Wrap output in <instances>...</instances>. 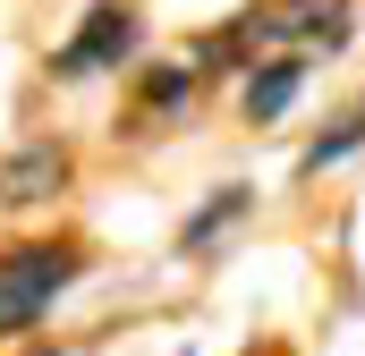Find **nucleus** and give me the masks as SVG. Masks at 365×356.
Masks as SVG:
<instances>
[{"instance_id":"obj_1","label":"nucleus","mask_w":365,"mask_h":356,"mask_svg":"<svg viewBox=\"0 0 365 356\" xmlns=\"http://www.w3.org/2000/svg\"><path fill=\"white\" fill-rule=\"evenodd\" d=\"M68 271H77L68 246H17V255H0V340L26 331V323L68 288Z\"/></svg>"},{"instance_id":"obj_2","label":"nucleus","mask_w":365,"mask_h":356,"mask_svg":"<svg viewBox=\"0 0 365 356\" xmlns=\"http://www.w3.org/2000/svg\"><path fill=\"white\" fill-rule=\"evenodd\" d=\"M247 43H280V51H331L349 34V0H272L255 17H238Z\"/></svg>"},{"instance_id":"obj_3","label":"nucleus","mask_w":365,"mask_h":356,"mask_svg":"<svg viewBox=\"0 0 365 356\" xmlns=\"http://www.w3.org/2000/svg\"><path fill=\"white\" fill-rule=\"evenodd\" d=\"M128 43H136V17H128V9H93L86 26L60 43V77H93V68H110Z\"/></svg>"},{"instance_id":"obj_4","label":"nucleus","mask_w":365,"mask_h":356,"mask_svg":"<svg viewBox=\"0 0 365 356\" xmlns=\"http://www.w3.org/2000/svg\"><path fill=\"white\" fill-rule=\"evenodd\" d=\"M60 178H68V153L60 145L0 153V204H43V195H60Z\"/></svg>"},{"instance_id":"obj_5","label":"nucleus","mask_w":365,"mask_h":356,"mask_svg":"<svg viewBox=\"0 0 365 356\" xmlns=\"http://www.w3.org/2000/svg\"><path fill=\"white\" fill-rule=\"evenodd\" d=\"M297 77H306V60H272L264 77H247V119H272V110H289Z\"/></svg>"},{"instance_id":"obj_6","label":"nucleus","mask_w":365,"mask_h":356,"mask_svg":"<svg viewBox=\"0 0 365 356\" xmlns=\"http://www.w3.org/2000/svg\"><path fill=\"white\" fill-rule=\"evenodd\" d=\"M230 212H247V195H238V187H221V195H212V204H204V212L187 221V246H204V238H212V229H221Z\"/></svg>"},{"instance_id":"obj_7","label":"nucleus","mask_w":365,"mask_h":356,"mask_svg":"<svg viewBox=\"0 0 365 356\" xmlns=\"http://www.w3.org/2000/svg\"><path fill=\"white\" fill-rule=\"evenodd\" d=\"M357 145H365V119H340V127H331V136H323V145L306 153V178L323 170V162H340V153H357Z\"/></svg>"}]
</instances>
